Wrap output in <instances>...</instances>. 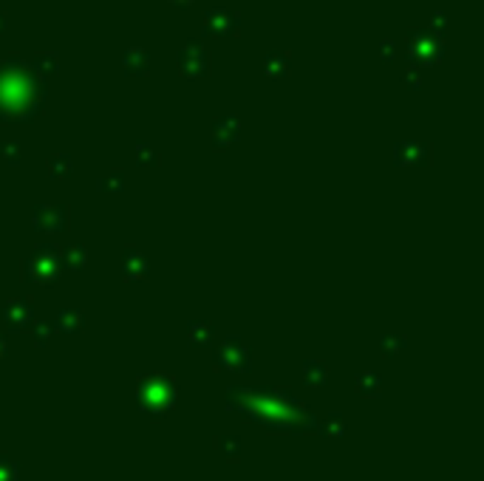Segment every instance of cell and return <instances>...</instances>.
<instances>
[{
	"instance_id": "277c9868",
	"label": "cell",
	"mask_w": 484,
	"mask_h": 481,
	"mask_svg": "<svg viewBox=\"0 0 484 481\" xmlns=\"http://www.w3.org/2000/svg\"><path fill=\"white\" fill-rule=\"evenodd\" d=\"M0 481H17V464L0 453Z\"/></svg>"
},
{
	"instance_id": "3957f363",
	"label": "cell",
	"mask_w": 484,
	"mask_h": 481,
	"mask_svg": "<svg viewBox=\"0 0 484 481\" xmlns=\"http://www.w3.org/2000/svg\"><path fill=\"white\" fill-rule=\"evenodd\" d=\"M320 433L328 436V439H340V436L346 433V419H343V413H328L326 422L320 425Z\"/></svg>"
},
{
	"instance_id": "6da1fadb",
	"label": "cell",
	"mask_w": 484,
	"mask_h": 481,
	"mask_svg": "<svg viewBox=\"0 0 484 481\" xmlns=\"http://www.w3.org/2000/svg\"><path fill=\"white\" fill-rule=\"evenodd\" d=\"M139 405L147 416L159 419L162 413H167L173 405H176V388L170 379H153V382H145L142 390H139Z\"/></svg>"
},
{
	"instance_id": "7a4b0ae2",
	"label": "cell",
	"mask_w": 484,
	"mask_h": 481,
	"mask_svg": "<svg viewBox=\"0 0 484 481\" xmlns=\"http://www.w3.org/2000/svg\"><path fill=\"white\" fill-rule=\"evenodd\" d=\"M216 447H218V453L227 462H238L241 459V439L238 436H218L216 439Z\"/></svg>"
},
{
	"instance_id": "5b68a950",
	"label": "cell",
	"mask_w": 484,
	"mask_h": 481,
	"mask_svg": "<svg viewBox=\"0 0 484 481\" xmlns=\"http://www.w3.org/2000/svg\"><path fill=\"white\" fill-rule=\"evenodd\" d=\"M362 394H377V379L362 382Z\"/></svg>"
}]
</instances>
